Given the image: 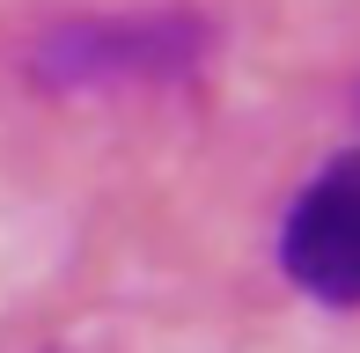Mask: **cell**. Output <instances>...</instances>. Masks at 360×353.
I'll list each match as a JSON object with an SVG mask.
<instances>
[{
	"mask_svg": "<svg viewBox=\"0 0 360 353\" xmlns=\"http://www.w3.org/2000/svg\"><path fill=\"white\" fill-rule=\"evenodd\" d=\"M214 59V23L191 8H140V15H74L30 44V82L52 96H103V89H169Z\"/></svg>",
	"mask_w": 360,
	"mask_h": 353,
	"instance_id": "6da1fadb",
	"label": "cell"
},
{
	"mask_svg": "<svg viewBox=\"0 0 360 353\" xmlns=\"http://www.w3.org/2000/svg\"><path fill=\"white\" fill-rule=\"evenodd\" d=\"M280 272L323 309H360V155H338L302 184L280 221Z\"/></svg>",
	"mask_w": 360,
	"mask_h": 353,
	"instance_id": "7a4b0ae2",
	"label": "cell"
}]
</instances>
